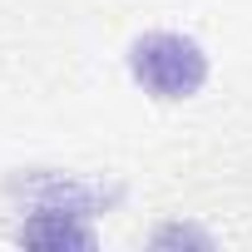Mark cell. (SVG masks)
<instances>
[{"instance_id": "2", "label": "cell", "mask_w": 252, "mask_h": 252, "mask_svg": "<svg viewBox=\"0 0 252 252\" xmlns=\"http://www.w3.org/2000/svg\"><path fill=\"white\" fill-rule=\"evenodd\" d=\"M20 242L30 247H94V232L79 227L74 218H60V213H40L20 227Z\"/></svg>"}, {"instance_id": "1", "label": "cell", "mask_w": 252, "mask_h": 252, "mask_svg": "<svg viewBox=\"0 0 252 252\" xmlns=\"http://www.w3.org/2000/svg\"><path fill=\"white\" fill-rule=\"evenodd\" d=\"M129 69L154 99H188L208 79V55L188 35L154 30V35H139L129 45Z\"/></svg>"}]
</instances>
